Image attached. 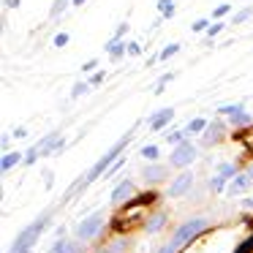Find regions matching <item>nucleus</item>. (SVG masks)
<instances>
[{"label":"nucleus","instance_id":"nucleus-1","mask_svg":"<svg viewBox=\"0 0 253 253\" xmlns=\"http://www.w3.org/2000/svg\"><path fill=\"white\" fill-rule=\"evenodd\" d=\"M131 139H133V131H128L126 136H123L120 142H117L115 147L109 150V153H104V158H101V161H95V164H93V169H90L87 174L82 177V180H77V182H74L71 188H68V191H66V199H71V196H74V193H77V191L82 193L84 188H87V185H93V182L98 180V177H106V171H109L112 166L117 164V161H120V153H123V150L128 147V142H131Z\"/></svg>","mask_w":253,"mask_h":253},{"label":"nucleus","instance_id":"nucleus-2","mask_svg":"<svg viewBox=\"0 0 253 253\" xmlns=\"http://www.w3.org/2000/svg\"><path fill=\"white\" fill-rule=\"evenodd\" d=\"M207 226H210L207 218H188V220H182V223L174 229L171 240L166 242V248H169L171 253H180L188 242H193L199 234H202V231H207Z\"/></svg>","mask_w":253,"mask_h":253},{"label":"nucleus","instance_id":"nucleus-3","mask_svg":"<svg viewBox=\"0 0 253 253\" xmlns=\"http://www.w3.org/2000/svg\"><path fill=\"white\" fill-rule=\"evenodd\" d=\"M46 223H49V212L39 215L33 223H28L17 234V240H14V245H11V251H8V253H30V248L39 242V237H41V231L46 229Z\"/></svg>","mask_w":253,"mask_h":253},{"label":"nucleus","instance_id":"nucleus-4","mask_svg":"<svg viewBox=\"0 0 253 253\" xmlns=\"http://www.w3.org/2000/svg\"><path fill=\"white\" fill-rule=\"evenodd\" d=\"M104 220H106V215H104V210H95V212H90L87 218H82L77 223V240H82V242H87V240H93V237H98L101 234V229H104Z\"/></svg>","mask_w":253,"mask_h":253},{"label":"nucleus","instance_id":"nucleus-5","mask_svg":"<svg viewBox=\"0 0 253 253\" xmlns=\"http://www.w3.org/2000/svg\"><path fill=\"white\" fill-rule=\"evenodd\" d=\"M193 161H196V147H193L191 142H182L174 147V153L169 155V166H177V169H185V166H191Z\"/></svg>","mask_w":253,"mask_h":253},{"label":"nucleus","instance_id":"nucleus-6","mask_svg":"<svg viewBox=\"0 0 253 253\" xmlns=\"http://www.w3.org/2000/svg\"><path fill=\"white\" fill-rule=\"evenodd\" d=\"M193 188V174L191 171H182V174H177L174 180L169 182V188H166V196H185L188 191Z\"/></svg>","mask_w":253,"mask_h":253},{"label":"nucleus","instance_id":"nucleus-7","mask_svg":"<svg viewBox=\"0 0 253 253\" xmlns=\"http://www.w3.org/2000/svg\"><path fill=\"white\" fill-rule=\"evenodd\" d=\"M223 136H226V126H223V123H220V120H212V123H210V126H207V131H204L202 142H204V144H207V147H210V144H218V142H220V139H223Z\"/></svg>","mask_w":253,"mask_h":253},{"label":"nucleus","instance_id":"nucleus-8","mask_svg":"<svg viewBox=\"0 0 253 253\" xmlns=\"http://www.w3.org/2000/svg\"><path fill=\"white\" fill-rule=\"evenodd\" d=\"M131 193H133V182L131 180H123L120 185L112 191V204H128V202H131Z\"/></svg>","mask_w":253,"mask_h":253},{"label":"nucleus","instance_id":"nucleus-9","mask_svg":"<svg viewBox=\"0 0 253 253\" xmlns=\"http://www.w3.org/2000/svg\"><path fill=\"white\" fill-rule=\"evenodd\" d=\"M166 174H169V169H166L164 164H150L142 169V177L147 182H161V180H166Z\"/></svg>","mask_w":253,"mask_h":253},{"label":"nucleus","instance_id":"nucleus-10","mask_svg":"<svg viewBox=\"0 0 253 253\" xmlns=\"http://www.w3.org/2000/svg\"><path fill=\"white\" fill-rule=\"evenodd\" d=\"M171 117H174V109H161V112H155L153 117H150V131H161V128H166L171 123Z\"/></svg>","mask_w":253,"mask_h":253},{"label":"nucleus","instance_id":"nucleus-11","mask_svg":"<svg viewBox=\"0 0 253 253\" xmlns=\"http://www.w3.org/2000/svg\"><path fill=\"white\" fill-rule=\"evenodd\" d=\"M251 182H253V180H251V174L245 171V174H237L234 180L229 182V188H226V191H229L231 196H237V193H245L248 188H251Z\"/></svg>","mask_w":253,"mask_h":253},{"label":"nucleus","instance_id":"nucleus-12","mask_svg":"<svg viewBox=\"0 0 253 253\" xmlns=\"http://www.w3.org/2000/svg\"><path fill=\"white\" fill-rule=\"evenodd\" d=\"M52 253H82V245L77 240H57L52 245Z\"/></svg>","mask_w":253,"mask_h":253},{"label":"nucleus","instance_id":"nucleus-13","mask_svg":"<svg viewBox=\"0 0 253 253\" xmlns=\"http://www.w3.org/2000/svg\"><path fill=\"white\" fill-rule=\"evenodd\" d=\"M106 52H109V57L117 63V60H123V55L128 52V46L123 44V39H112L109 44H106Z\"/></svg>","mask_w":253,"mask_h":253},{"label":"nucleus","instance_id":"nucleus-14","mask_svg":"<svg viewBox=\"0 0 253 253\" xmlns=\"http://www.w3.org/2000/svg\"><path fill=\"white\" fill-rule=\"evenodd\" d=\"M164 223H166V212H155V215H150V218H147L144 231H147V234H155V231L164 229Z\"/></svg>","mask_w":253,"mask_h":253},{"label":"nucleus","instance_id":"nucleus-15","mask_svg":"<svg viewBox=\"0 0 253 253\" xmlns=\"http://www.w3.org/2000/svg\"><path fill=\"white\" fill-rule=\"evenodd\" d=\"M17 164H25V155H19V153H6V155H3V161H0V169H3V171H11Z\"/></svg>","mask_w":253,"mask_h":253},{"label":"nucleus","instance_id":"nucleus-16","mask_svg":"<svg viewBox=\"0 0 253 253\" xmlns=\"http://www.w3.org/2000/svg\"><path fill=\"white\" fill-rule=\"evenodd\" d=\"M185 131H188V136H191V133H204V131H207V120H204V117H196V120L188 123Z\"/></svg>","mask_w":253,"mask_h":253},{"label":"nucleus","instance_id":"nucleus-17","mask_svg":"<svg viewBox=\"0 0 253 253\" xmlns=\"http://www.w3.org/2000/svg\"><path fill=\"white\" fill-rule=\"evenodd\" d=\"M218 174L223 177V180H234L237 177V169H234V164H218Z\"/></svg>","mask_w":253,"mask_h":253},{"label":"nucleus","instance_id":"nucleus-18","mask_svg":"<svg viewBox=\"0 0 253 253\" xmlns=\"http://www.w3.org/2000/svg\"><path fill=\"white\" fill-rule=\"evenodd\" d=\"M251 17H253V6H245V8H240V11L231 17V22L240 25V22H245V19H251Z\"/></svg>","mask_w":253,"mask_h":253},{"label":"nucleus","instance_id":"nucleus-19","mask_svg":"<svg viewBox=\"0 0 253 253\" xmlns=\"http://www.w3.org/2000/svg\"><path fill=\"white\" fill-rule=\"evenodd\" d=\"M126 248H128V240H117L112 245H106L101 253H126Z\"/></svg>","mask_w":253,"mask_h":253},{"label":"nucleus","instance_id":"nucleus-20","mask_svg":"<svg viewBox=\"0 0 253 253\" xmlns=\"http://www.w3.org/2000/svg\"><path fill=\"white\" fill-rule=\"evenodd\" d=\"M229 123H231V126H248V123H251V115L242 109V112H237V115H231Z\"/></svg>","mask_w":253,"mask_h":253},{"label":"nucleus","instance_id":"nucleus-21","mask_svg":"<svg viewBox=\"0 0 253 253\" xmlns=\"http://www.w3.org/2000/svg\"><path fill=\"white\" fill-rule=\"evenodd\" d=\"M68 3H74V0H55V3H52V11H49V17L55 19V17H60L63 11H66V6Z\"/></svg>","mask_w":253,"mask_h":253},{"label":"nucleus","instance_id":"nucleus-22","mask_svg":"<svg viewBox=\"0 0 253 253\" xmlns=\"http://www.w3.org/2000/svg\"><path fill=\"white\" fill-rule=\"evenodd\" d=\"M158 155H161V150L155 147V144H144V147H142V158H147V161H158Z\"/></svg>","mask_w":253,"mask_h":253},{"label":"nucleus","instance_id":"nucleus-23","mask_svg":"<svg viewBox=\"0 0 253 253\" xmlns=\"http://www.w3.org/2000/svg\"><path fill=\"white\" fill-rule=\"evenodd\" d=\"M218 112L226 117H231V115H237V112H242V106L240 104H223V106H218Z\"/></svg>","mask_w":253,"mask_h":253},{"label":"nucleus","instance_id":"nucleus-24","mask_svg":"<svg viewBox=\"0 0 253 253\" xmlns=\"http://www.w3.org/2000/svg\"><path fill=\"white\" fill-rule=\"evenodd\" d=\"M158 8H161L164 17H171V14H174V3H171V0H158Z\"/></svg>","mask_w":253,"mask_h":253},{"label":"nucleus","instance_id":"nucleus-25","mask_svg":"<svg viewBox=\"0 0 253 253\" xmlns=\"http://www.w3.org/2000/svg\"><path fill=\"white\" fill-rule=\"evenodd\" d=\"M234 139H240V142L245 144V147H251V150H253V128H251V131H242V133H237Z\"/></svg>","mask_w":253,"mask_h":253},{"label":"nucleus","instance_id":"nucleus-26","mask_svg":"<svg viewBox=\"0 0 253 253\" xmlns=\"http://www.w3.org/2000/svg\"><path fill=\"white\" fill-rule=\"evenodd\" d=\"M177 52H180V44H169V46H164V49H161V60H166V57H171V55H177Z\"/></svg>","mask_w":253,"mask_h":253},{"label":"nucleus","instance_id":"nucleus-27","mask_svg":"<svg viewBox=\"0 0 253 253\" xmlns=\"http://www.w3.org/2000/svg\"><path fill=\"white\" fill-rule=\"evenodd\" d=\"M210 188H212L215 193H220V191H223V188H226V180H223V177H220V174H215L212 180H210Z\"/></svg>","mask_w":253,"mask_h":253},{"label":"nucleus","instance_id":"nucleus-28","mask_svg":"<svg viewBox=\"0 0 253 253\" xmlns=\"http://www.w3.org/2000/svg\"><path fill=\"white\" fill-rule=\"evenodd\" d=\"M234 253H253V234L248 237L245 242H240V245H237V251Z\"/></svg>","mask_w":253,"mask_h":253},{"label":"nucleus","instance_id":"nucleus-29","mask_svg":"<svg viewBox=\"0 0 253 253\" xmlns=\"http://www.w3.org/2000/svg\"><path fill=\"white\" fill-rule=\"evenodd\" d=\"M87 90H90V82H79V84H74L71 95H74V98H79V95H84Z\"/></svg>","mask_w":253,"mask_h":253},{"label":"nucleus","instance_id":"nucleus-30","mask_svg":"<svg viewBox=\"0 0 253 253\" xmlns=\"http://www.w3.org/2000/svg\"><path fill=\"white\" fill-rule=\"evenodd\" d=\"M169 82H171V74H166V77H161V79H158V84H155V93H164V87H166Z\"/></svg>","mask_w":253,"mask_h":253},{"label":"nucleus","instance_id":"nucleus-31","mask_svg":"<svg viewBox=\"0 0 253 253\" xmlns=\"http://www.w3.org/2000/svg\"><path fill=\"white\" fill-rule=\"evenodd\" d=\"M210 28V19H196V22H193V30H196V33H202V30H207Z\"/></svg>","mask_w":253,"mask_h":253},{"label":"nucleus","instance_id":"nucleus-32","mask_svg":"<svg viewBox=\"0 0 253 253\" xmlns=\"http://www.w3.org/2000/svg\"><path fill=\"white\" fill-rule=\"evenodd\" d=\"M220 30H223V22H215V25H210V30H207V36L212 39V36H218Z\"/></svg>","mask_w":253,"mask_h":253},{"label":"nucleus","instance_id":"nucleus-33","mask_svg":"<svg viewBox=\"0 0 253 253\" xmlns=\"http://www.w3.org/2000/svg\"><path fill=\"white\" fill-rule=\"evenodd\" d=\"M229 8H231L229 3H223V6H218V8H215V11H212V14H215V19H220V17H223V14H229Z\"/></svg>","mask_w":253,"mask_h":253},{"label":"nucleus","instance_id":"nucleus-34","mask_svg":"<svg viewBox=\"0 0 253 253\" xmlns=\"http://www.w3.org/2000/svg\"><path fill=\"white\" fill-rule=\"evenodd\" d=\"M68 44V33H57L55 36V46H66Z\"/></svg>","mask_w":253,"mask_h":253},{"label":"nucleus","instance_id":"nucleus-35","mask_svg":"<svg viewBox=\"0 0 253 253\" xmlns=\"http://www.w3.org/2000/svg\"><path fill=\"white\" fill-rule=\"evenodd\" d=\"M101 82H104V71L93 74V79H90V84H101Z\"/></svg>","mask_w":253,"mask_h":253},{"label":"nucleus","instance_id":"nucleus-36","mask_svg":"<svg viewBox=\"0 0 253 253\" xmlns=\"http://www.w3.org/2000/svg\"><path fill=\"white\" fill-rule=\"evenodd\" d=\"M139 52H142V46H139V44H128V55H139Z\"/></svg>","mask_w":253,"mask_h":253},{"label":"nucleus","instance_id":"nucleus-37","mask_svg":"<svg viewBox=\"0 0 253 253\" xmlns=\"http://www.w3.org/2000/svg\"><path fill=\"white\" fill-rule=\"evenodd\" d=\"M95 66H98V60H87V63H84V71H95Z\"/></svg>","mask_w":253,"mask_h":253},{"label":"nucleus","instance_id":"nucleus-38","mask_svg":"<svg viewBox=\"0 0 253 253\" xmlns=\"http://www.w3.org/2000/svg\"><path fill=\"white\" fill-rule=\"evenodd\" d=\"M3 6H6V8H17L19 0H3Z\"/></svg>","mask_w":253,"mask_h":253},{"label":"nucleus","instance_id":"nucleus-39","mask_svg":"<svg viewBox=\"0 0 253 253\" xmlns=\"http://www.w3.org/2000/svg\"><path fill=\"white\" fill-rule=\"evenodd\" d=\"M242 207H245V210H253V196H248L245 202H242Z\"/></svg>","mask_w":253,"mask_h":253},{"label":"nucleus","instance_id":"nucleus-40","mask_svg":"<svg viewBox=\"0 0 253 253\" xmlns=\"http://www.w3.org/2000/svg\"><path fill=\"white\" fill-rule=\"evenodd\" d=\"M14 136L22 139V136H28V131H25V128H17V131H14Z\"/></svg>","mask_w":253,"mask_h":253},{"label":"nucleus","instance_id":"nucleus-41","mask_svg":"<svg viewBox=\"0 0 253 253\" xmlns=\"http://www.w3.org/2000/svg\"><path fill=\"white\" fill-rule=\"evenodd\" d=\"M248 174H251V180H253V164H251V166H248Z\"/></svg>","mask_w":253,"mask_h":253},{"label":"nucleus","instance_id":"nucleus-42","mask_svg":"<svg viewBox=\"0 0 253 253\" xmlns=\"http://www.w3.org/2000/svg\"><path fill=\"white\" fill-rule=\"evenodd\" d=\"M82 3H84V0H74V6H82Z\"/></svg>","mask_w":253,"mask_h":253}]
</instances>
